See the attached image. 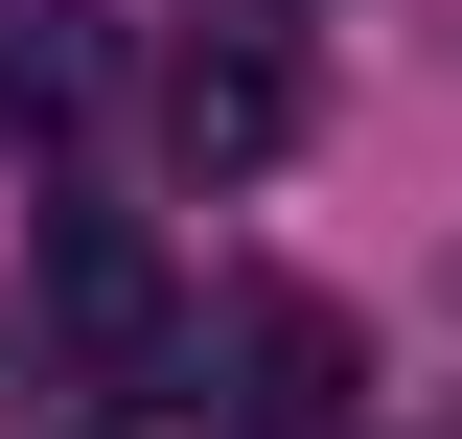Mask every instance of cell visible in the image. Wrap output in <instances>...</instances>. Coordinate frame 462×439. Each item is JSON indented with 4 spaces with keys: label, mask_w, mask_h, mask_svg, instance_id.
Returning <instances> with one entry per match:
<instances>
[{
    "label": "cell",
    "mask_w": 462,
    "mask_h": 439,
    "mask_svg": "<svg viewBox=\"0 0 462 439\" xmlns=\"http://www.w3.org/2000/svg\"><path fill=\"white\" fill-rule=\"evenodd\" d=\"M278 139H300V70L254 47V23H208V47H162V163H185V185H254Z\"/></svg>",
    "instance_id": "cell-1"
},
{
    "label": "cell",
    "mask_w": 462,
    "mask_h": 439,
    "mask_svg": "<svg viewBox=\"0 0 462 439\" xmlns=\"http://www.w3.org/2000/svg\"><path fill=\"white\" fill-rule=\"evenodd\" d=\"M231 370H254V393H231L254 439H324L346 416V324H324V301H231Z\"/></svg>",
    "instance_id": "cell-2"
},
{
    "label": "cell",
    "mask_w": 462,
    "mask_h": 439,
    "mask_svg": "<svg viewBox=\"0 0 462 439\" xmlns=\"http://www.w3.org/2000/svg\"><path fill=\"white\" fill-rule=\"evenodd\" d=\"M47 301H69V324H93V347H139V324H162V277L116 255V231H69V255H47Z\"/></svg>",
    "instance_id": "cell-3"
}]
</instances>
